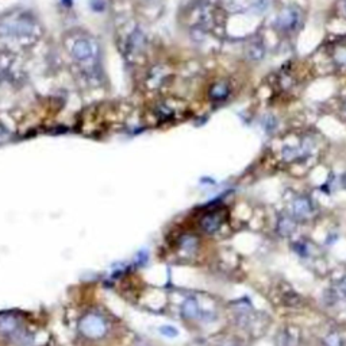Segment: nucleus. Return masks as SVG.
Listing matches in <instances>:
<instances>
[{"mask_svg":"<svg viewBox=\"0 0 346 346\" xmlns=\"http://www.w3.org/2000/svg\"><path fill=\"white\" fill-rule=\"evenodd\" d=\"M229 95V87L226 84H218L215 85L212 91H211V96L216 100H222V99L227 98Z\"/></svg>","mask_w":346,"mask_h":346,"instance_id":"9d476101","label":"nucleus"},{"mask_svg":"<svg viewBox=\"0 0 346 346\" xmlns=\"http://www.w3.org/2000/svg\"><path fill=\"white\" fill-rule=\"evenodd\" d=\"M300 18L302 16H300V12L298 9L292 8V7L286 8L277 16V27L280 30H284V31H294L300 24Z\"/></svg>","mask_w":346,"mask_h":346,"instance_id":"7ed1b4c3","label":"nucleus"},{"mask_svg":"<svg viewBox=\"0 0 346 346\" xmlns=\"http://www.w3.org/2000/svg\"><path fill=\"white\" fill-rule=\"evenodd\" d=\"M0 334L14 344L27 342L24 329L12 315H0Z\"/></svg>","mask_w":346,"mask_h":346,"instance_id":"f03ea898","label":"nucleus"},{"mask_svg":"<svg viewBox=\"0 0 346 346\" xmlns=\"http://www.w3.org/2000/svg\"><path fill=\"white\" fill-rule=\"evenodd\" d=\"M311 212H313V206H311V201H310L307 197H298V199L294 201L295 218L306 219V218H309Z\"/></svg>","mask_w":346,"mask_h":346,"instance_id":"20e7f679","label":"nucleus"},{"mask_svg":"<svg viewBox=\"0 0 346 346\" xmlns=\"http://www.w3.org/2000/svg\"><path fill=\"white\" fill-rule=\"evenodd\" d=\"M345 9H346V1H345Z\"/></svg>","mask_w":346,"mask_h":346,"instance_id":"4468645a","label":"nucleus"},{"mask_svg":"<svg viewBox=\"0 0 346 346\" xmlns=\"http://www.w3.org/2000/svg\"><path fill=\"white\" fill-rule=\"evenodd\" d=\"M340 290H341L342 294L346 296V277L341 281V283H340Z\"/></svg>","mask_w":346,"mask_h":346,"instance_id":"ddd939ff","label":"nucleus"},{"mask_svg":"<svg viewBox=\"0 0 346 346\" xmlns=\"http://www.w3.org/2000/svg\"><path fill=\"white\" fill-rule=\"evenodd\" d=\"M72 53L77 60L84 61L91 57L92 52H91V46H89V43L87 41H77L73 49H72Z\"/></svg>","mask_w":346,"mask_h":346,"instance_id":"423d86ee","label":"nucleus"},{"mask_svg":"<svg viewBox=\"0 0 346 346\" xmlns=\"http://www.w3.org/2000/svg\"><path fill=\"white\" fill-rule=\"evenodd\" d=\"M222 220L223 219H222L219 212H211V214H208V215H206L201 219L200 226L206 233L212 234L219 229L220 225H222Z\"/></svg>","mask_w":346,"mask_h":346,"instance_id":"39448f33","label":"nucleus"},{"mask_svg":"<svg viewBox=\"0 0 346 346\" xmlns=\"http://www.w3.org/2000/svg\"><path fill=\"white\" fill-rule=\"evenodd\" d=\"M323 344H325V346H344L342 338L338 334H336V333H332V334L326 336Z\"/></svg>","mask_w":346,"mask_h":346,"instance_id":"9b49d317","label":"nucleus"},{"mask_svg":"<svg viewBox=\"0 0 346 346\" xmlns=\"http://www.w3.org/2000/svg\"><path fill=\"white\" fill-rule=\"evenodd\" d=\"M294 229H295L294 220L291 219V218H287V216H284V218H280L279 223H277V230H279V233H280L281 235L288 237L290 234H292Z\"/></svg>","mask_w":346,"mask_h":346,"instance_id":"1a4fd4ad","label":"nucleus"},{"mask_svg":"<svg viewBox=\"0 0 346 346\" xmlns=\"http://www.w3.org/2000/svg\"><path fill=\"white\" fill-rule=\"evenodd\" d=\"M80 334L83 337L96 341V340H102L106 337V334L110 330V325H108L107 318L104 317L102 313H92L84 314L79 323Z\"/></svg>","mask_w":346,"mask_h":346,"instance_id":"f257e3e1","label":"nucleus"},{"mask_svg":"<svg viewBox=\"0 0 346 346\" xmlns=\"http://www.w3.org/2000/svg\"><path fill=\"white\" fill-rule=\"evenodd\" d=\"M294 250L299 254L300 257H307V254H309L307 246H306V243L303 242L294 243Z\"/></svg>","mask_w":346,"mask_h":346,"instance_id":"f8f14e48","label":"nucleus"},{"mask_svg":"<svg viewBox=\"0 0 346 346\" xmlns=\"http://www.w3.org/2000/svg\"><path fill=\"white\" fill-rule=\"evenodd\" d=\"M180 249H181L182 252H187L189 253V254L195 252L197 249L196 237H193V235H185V237H182L181 241H180Z\"/></svg>","mask_w":346,"mask_h":346,"instance_id":"6e6552de","label":"nucleus"},{"mask_svg":"<svg viewBox=\"0 0 346 346\" xmlns=\"http://www.w3.org/2000/svg\"><path fill=\"white\" fill-rule=\"evenodd\" d=\"M182 314L187 317V318L192 319L199 317V304L195 299H188L185 303L182 304Z\"/></svg>","mask_w":346,"mask_h":346,"instance_id":"0eeeda50","label":"nucleus"}]
</instances>
